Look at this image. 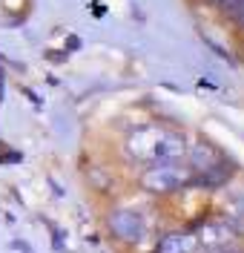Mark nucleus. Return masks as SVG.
<instances>
[{"instance_id":"6e6552de","label":"nucleus","mask_w":244,"mask_h":253,"mask_svg":"<svg viewBox=\"0 0 244 253\" xmlns=\"http://www.w3.org/2000/svg\"><path fill=\"white\" fill-rule=\"evenodd\" d=\"M218 6H221V12L233 20H239L244 26V0H218Z\"/></svg>"},{"instance_id":"f8f14e48","label":"nucleus","mask_w":244,"mask_h":253,"mask_svg":"<svg viewBox=\"0 0 244 253\" xmlns=\"http://www.w3.org/2000/svg\"><path fill=\"white\" fill-rule=\"evenodd\" d=\"M52 61H66V52H49Z\"/></svg>"},{"instance_id":"39448f33","label":"nucleus","mask_w":244,"mask_h":253,"mask_svg":"<svg viewBox=\"0 0 244 253\" xmlns=\"http://www.w3.org/2000/svg\"><path fill=\"white\" fill-rule=\"evenodd\" d=\"M204 175H198V184H207V187H218V184H224V181H230V167L224 164V161H215L212 167H207V170H201Z\"/></svg>"},{"instance_id":"9d476101","label":"nucleus","mask_w":244,"mask_h":253,"mask_svg":"<svg viewBox=\"0 0 244 253\" xmlns=\"http://www.w3.org/2000/svg\"><path fill=\"white\" fill-rule=\"evenodd\" d=\"M23 161V153H3L0 156V164H20Z\"/></svg>"},{"instance_id":"20e7f679","label":"nucleus","mask_w":244,"mask_h":253,"mask_svg":"<svg viewBox=\"0 0 244 253\" xmlns=\"http://www.w3.org/2000/svg\"><path fill=\"white\" fill-rule=\"evenodd\" d=\"M158 253H198V242L190 236H167L158 245Z\"/></svg>"},{"instance_id":"f03ea898","label":"nucleus","mask_w":244,"mask_h":253,"mask_svg":"<svg viewBox=\"0 0 244 253\" xmlns=\"http://www.w3.org/2000/svg\"><path fill=\"white\" fill-rule=\"evenodd\" d=\"M109 230L121 242H135V239H141V233H144V219L135 210H118V213L109 216Z\"/></svg>"},{"instance_id":"f257e3e1","label":"nucleus","mask_w":244,"mask_h":253,"mask_svg":"<svg viewBox=\"0 0 244 253\" xmlns=\"http://www.w3.org/2000/svg\"><path fill=\"white\" fill-rule=\"evenodd\" d=\"M187 181H193V175L173 167L170 161H164L161 167H152L149 173H144V187L149 193H173V190H178Z\"/></svg>"},{"instance_id":"1a4fd4ad","label":"nucleus","mask_w":244,"mask_h":253,"mask_svg":"<svg viewBox=\"0 0 244 253\" xmlns=\"http://www.w3.org/2000/svg\"><path fill=\"white\" fill-rule=\"evenodd\" d=\"M46 224H49V230H52V248H55V251H61V248H64V230H61V227H55L52 221H46Z\"/></svg>"},{"instance_id":"423d86ee","label":"nucleus","mask_w":244,"mask_h":253,"mask_svg":"<svg viewBox=\"0 0 244 253\" xmlns=\"http://www.w3.org/2000/svg\"><path fill=\"white\" fill-rule=\"evenodd\" d=\"M230 239V230L227 224H204V230H201V245H212V248H221V245H227Z\"/></svg>"},{"instance_id":"7ed1b4c3","label":"nucleus","mask_w":244,"mask_h":253,"mask_svg":"<svg viewBox=\"0 0 244 253\" xmlns=\"http://www.w3.org/2000/svg\"><path fill=\"white\" fill-rule=\"evenodd\" d=\"M184 135L181 132H173V129H158V138H155V147H152V161H175L181 158L187 150H184Z\"/></svg>"},{"instance_id":"9b49d317","label":"nucleus","mask_w":244,"mask_h":253,"mask_svg":"<svg viewBox=\"0 0 244 253\" xmlns=\"http://www.w3.org/2000/svg\"><path fill=\"white\" fill-rule=\"evenodd\" d=\"M12 248H15L17 253H35V248L29 245V242H23V239H15V242H12Z\"/></svg>"},{"instance_id":"0eeeda50","label":"nucleus","mask_w":244,"mask_h":253,"mask_svg":"<svg viewBox=\"0 0 244 253\" xmlns=\"http://www.w3.org/2000/svg\"><path fill=\"white\" fill-rule=\"evenodd\" d=\"M190 161H193L195 170H207V167H212V164L221 161V158H218V153L212 150L210 144H198L193 153H190Z\"/></svg>"}]
</instances>
